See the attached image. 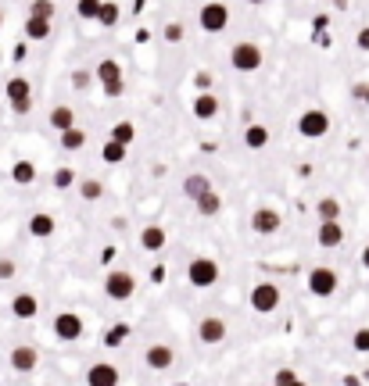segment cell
<instances>
[{
	"instance_id": "obj_1",
	"label": "cell",
	"mask_w": 369,
	"mask_h": 386,
	"mask_svg": "<svg viewBox=\"0 0 369 386\" xmlns=\"http://www.w3.org/2000/svg\"><path fill=\"white\" fill-rule=\"evenodd\" d=\"M280 300H283V293H280L276 283H269V279L255 283L251 293H248V304H251V311H258V315H273V311L280 308Z\"/></svg>"
},
{
	"instance_id": "obj_2",
	"label": "cell",
	"mask_w": 369,
	"mask_h": 386,
	"mask_svg": "<svg viewBox=\"0 0 369 386\" xmlns=\"http://www.w3.org/2000/svg\"><path fill=\"white\" fill-rule=\"evenodd\" d=\"M262 61H265V54H262L258 43H251V39L233 43V47H230V64H233L237 72H258Z\"/></svg>"
},
{
	"instance_id": "obj_3",
	"label": "cell",
	"mask_w": 369,
	"mask_h": 386,
	"mask_svg": "<svg viewBox=\"0 0 369 386\" xmlns=\"http://www.w3.org/2000/svg\"><path fill=\"white\" fill-rule=\"evenodd\" d=\"M187 283L197 286V290H208L219 283V261L215 257H194L187 265Z\"/></svg>"
},
{
	"instance_id": "obj_4",
	"label": "cell",
	"mask_w": 369,
	"mask_h": 386,
	"mask_svg": "<svg viewBox=\"0 0 369 386\" xmlns=\"http://www.w3.org/2000/svg\"><path fill=\"white\" fill-rule=\"evenodd\" d=\"M105 293H108V300H115V304H126V300L136 293V279H133V272H126V268L108 272V279H105Z\"/></svg>"
},
{
	"instance_id": "obj_5",
	"label": "cell",
	"mask_w": 369,
	"mask_h": 386,
	"mask_svg": "<svg viewBox=\"0 0 369 386\" xmlns=\"http://www.w3.org/2000/svg\"><path fill=\"white\" fill-rule=\"evenodd\" d=\"M298 133H301L305 140H323L326 133H330V115H326L323 107H309V111H301Z\"/></svg>"
},
{
	"instance_id": "obj_6",
	"label": "cell",
	"mask_w": 369,
	"mask_h": 386,
	"mask_svg": "<svg viewBox=\"0 0 369 386\" xmlns=\"http://www.w3.org/2000/svg\"><path fill=\"white\" fill-rule=\"evenodd\" d=\"M197 26L204 33H222L230 26V8L222 4V0H208V4L197 11Z\"/></svg>"
},
{
	"instance_id": "obj_7",
	"label": "cell",
	"mask_w": 369,
	"mask_h": 386,
	"mask_svg": "<svg viewBox=\"0 0 369 386\" xmlns=\"http://www.w3.org/2000/svg\"><path fill=\"white\" fill-rule=\"evenodd\" d=\"M230 336V326H226V318H219V315H204L197 322V340L204 343V347H219L222 340Z\"/></svg>"
},
{
	"instance_id": "obj_8",
	"label": "cell",
	"mask_w": 369,
	"mask_h": 386,
	"mask_svg": "<svg viewBox=\"0 0 369 386\" xmlns=\"http://www.w3.org/2000/svg\"><path fill=\"white\" fill-rule=\"evenodd\" d=\"M337 286H341V279H337V272L334 268H326V265H316L312 272H309V293L312 297H334L337 293Z\"/></svg>"
},
{
	"instance_id": "obj_9",
	"label": "cell",
	"mask_w": 369,
	"mask_h": 386,
	"mask_svg": "<svg viewBox=\"0 0 369 386\" xmlns=\"http://www.w3.org/2000/svg\"><path fill=\"white\" fill-rule=\"evenodd\" d=\"M87 326H83V318H79L75 311H61L54 315V336L57 340H65V343H75V340H83Z\"/></svg>"
},
{
	"instance_id": "obj_10",
	"label": "cell",
	"mask_w": 369,
	"mask_h": 386,
	"mask_svg": "<svg viewBox=\"0 0 369 386\" xmlns=\"http://www.w3.org/2000/svg\"><path fill=\"white\" fill-rule=\"evenodd\" d=\"M143 365H147L151 372H169L176 365V351L169 343H151V347L143 351Z\"/></svg>"
},
{
	"instance_id": "obj_11",
	"label": "cell",
	"mask_w": 369,
	"mask_h": 386,
	"mask_svg": "<svg viewBox=\"0 0 369 386\" xmlns=\"http://www.w3.org/2000/svg\"><path fill=\"white\" fill-rule=\"evenodd\" d=\"M118 383H122V372L111 361H93L87 369V386H118Z\"/></svg>"
},
{
	"instance_id": "obj_12",
	"label": "cell",
	"mask_w": 369,
	"mask_h": 386,
	"mask_svg": "<svg viewBox=\"0 0 369 386\" xmlns=\"http://www.w3.org/2000/svg\"><path fill=\"white\" fill-rule=\"evenodd\" d=\"M280 226H283V219H280L276 208H255V211H251V229H255L258 236H276Z\"/></svg>"
},
{
	"instance_id": "obj_13",
	"label": "cell",
	"mask_w": 369,
	"mask_h": 386,
	"mask_svg": "<svg viewBox=\"0 0 369 386\" xmlns=\"http://www.w3.org/2000/svg\"><path fill=\"white\" fill-rule=\"evenodd\" d=\"M8 365H11L18 376H26V372H33L36 365H39V351L33 347V343H18V347L8 354Z\"/></svg>"
},
{
	"instance_id": "obj_14",
	"label": "cell",
	"mask_w": 369,
	"mask_h": 386,
	"mask_svg": "<svg viewBox=\"0 0 369 386\" xmlns=\"http://www.w3.org/2000/svg\"><path fill=\"white\" fill-rule=\"evenodd\" d=\"M11 315H15L18 322L36 318V315H39V300H36V293H15V297H11Z\"/></svg>"
},
{
	"instance_id": "obj_15",
	"label": "cell",
	"mask_w": 369,
	"mask_h": 386,
	"mask_svg": "<svg viewBox=\"0 0 369 386\" xmlns=\"http://www.w3.org/2000/svg\"><path fill=\"white\" fill-rule=\"evenodd\" d=\"M316 240H319V247H323V250L341 247V243H344V226H341V222H319Z\"/></svg>"
},
{
	"instance_id": "obj_16",
	"label": "cell",
	"mask_w": 369,
	"mask_h": 386,
	"mask_svg": "<svg viewBox=\"0 0 369 386\" xmlns=\"http://www.w3.org/2000/svg\"><path fill=\"white\" fill-rule=\"evenodd\" d=\"M208 190H215V186H212V179L204 176V172H190V176L183 179V197H190V201L204 197Z\"/></svg>"
},
{
	"instance_id": "obj_17",
	"label": "cell",
	"mask_w": 369,
	"mask_h": 386,
	"mask_svg": "<svg viewBox=\"0 0 369 386\" xmlns=\"http://www.w3.org/2000/svg\"><path fill=\"white\" fill-rule=\"evenodd\" d=\"M219 97L215 93H197L194 97V118H201V122H212L215 115H219Z\"/></svg>"
},
{
	"instance_id": "obj_18",
	"label": "cell",
	"mask_w": 369,
	"mask_h": 386,
	"mask_svg": "<svg viewBox=\"0 0 369 386\" xmlns=\"http://www.w3.org/2000/svg\"><path fill=\"white\" fill-rule=\"evenodd\" d=\"M93 79L100 82V86H108V82H122V64L115 61V57H105L93 68Z\"/></svg>"
},
{
	"instance_id": "obj_19",
	"label": "cell",
	"mask_w": 369,
	"mask_h": 386,
	"mask_svg": "<svg viewBox=\"0 0 369 386\" xmlns=\"http://www.w3.org/2000/svg\"><path fill=\"white\" fill-rule=\"evenodd\" d=\"M54 229H57V222L51 219V214H44V211H36L33 219H29V232L36 236V240H47V236H54Z\"/></svg>"
},
{
	"instance_id": "obj_20",
	"label": "cell",
	"mask_w": 369,
	"mask_h": 386,
	"mask_svg": "<svg viewBox=\"0 0 369 386\" xmlns=\"http://www.w3.org/2000/svg\"><path fill=\"white\" fill-rule=\"evenodd\" d=\"M140 243H143V250H161L165 247V229L161 226H143L140 229Z\"/></svg>"
},
{
	"instance_id": "obj_21",
	"label": "cell",
	"mask_w": 369,
	"mask_h": 386,
	"mask_svg": "<svg viewBox=\"0 0 369 386\" xmlns=\"http://www.w3.org/2000/svg\"><path fill=\"white\" fill-rule=\"evenodd\" d=\"M244 143H248L251 150H265V147H269V129H265V125H248V129H244Z\"/></svg>"
},
{
	"instance_id": "obj_22",
	"label": "cell",
	"mask_w": 369,
	"mask_h": 386,
	"mask_svg": "<svg viewBox=\"0 0 369 386\" xmlns=\"http://www.w3.org/2000/svg\"><path fill=\"white\" fill-rule=\"evenodd\" d=\"M194 208L204 214V219H215V214L222 211V197H219L215 190H208V193H204V197H197V201H194Z\"/></svg>"
},
{
	"instance_id": "obj_23",
	"label": "cell",
	"mask_w": 369,
	"mask_h": 386,
	"mask_svg": "<svg viewBox=\"0 0 369 386\" xmlns=\"http://www.w3.org/2000/svg\"><path fill=\"white\" fill-rule=\"evenodd\" d=\"M72 125H75V111H72V107H51V129L69 133Z\"/></svg>"
},
{
	"instance_id": "obj_24",
	"label": "cell",
	"mask_w": 369,
	"mask_h": 386,
	"mask_svg": "<svg viewBox=\"0 0 369 386\" xmlns=\"http://www.w3.org/2000/svg\"><path fill=\"white\" fill-rule=\"evenodd\" d=\"M51 36V21L47 18H26V39H36V43H44Z\"/></svg>"
},
{
	"instance_id": "obj_25",
	"label": "cell",
	"mask_w": 369,
	"mask_h": 386,
	"mask_svg": "<svg viewBox=\"0 0 369 386\" xmlns=\"http://www.w3.org/2000/svg\"><path fill=\"white\" fill-rule=\"evenodd\" d=\"M11 179H15L18 186H33V183H36V165H33V161H15V165H11Z\"/></svg>"
},
{
	"instance_id": "obj_26",
	"label": "cell",
	"mask_w": 369,
	"mask_h": 386,
	"mask_svg": "<svg viewBox=\"0 0 369 386\" xmlns=\"http://www.w3.org/2000/svg\"><path fill=\"white\" fill-rule=\"evenodd\" d=\"M316 214H319V222H341V201L337 197H323L316 204Z\"/></svg>"
},
{
	"instance_id": "obj_27",
	"label": "cell",
	"mask_w": 369,
	"mask_h": 386,
	"mask_svg": "<svg viewBox=\"0 0 369 386\" xmlns=\"http://www.w3.org/2000/svg\"><path fill=\"white\" fill-rule=\"evenodd\" d=\"M29 97H33V86H29V79H8V104L29 100Z\"/></svg>"
},
{
	"instance_id": "obj_28",
	"label": "cell",
	"mask_w": 369,
	"mask_h": 386,
	"mask_svg": "<svg viewBox=\"0 0 369 386\" xmlns=\"http://www.w3.org/2000/svg\"><path fill=\"white\" fill-rule=\"evenodd\" d=\"M126 143H118V140H108L105 147H100V158H105L108 165H122V161H126Z\"/></svg>"
},
{
	"instance_id": "obj_29",
	"label": "cell",
	"mask_w": 369,
	"mask_h": 386,
	"mask_svg": "<svg viewBox=\"0 0 369 386\" xmlns=\"http://www.w3.org/2000/svg\"><path fill=\"white\" fill-rule=\"evenodd\" d=\"M57 140H61V147H65V150H83L87 147V133L79 125H72L69 133H57Z\"/></svg>"
},
{
	"instance_id": "obj_30",
	"label": "cell",
	"mask_w": 369,
	"mask_h": 386,
	"mask_svg": "<svg viewBox=\"0 0 369 386\" xmlns=\"http://www.w3.org/2000/svg\"><path fill=\"white\" fill-rule=\"evenodd\" d=\"M108 140H118V143L129 147V143L136 140V125H133V122H115L111 133H108Z\"/></svg>"
},
{
	"instance_id": "obj_31",
	"label": "cell",
	"mask_w": 369,
	"mask_h": 386,
	"mask_svg": "<svg viewBox=\"0 0 369 386\" xmlns=\"http://www.w3.org/2000/svg\"><path fill=\"white\" fill-rule=\"evenodd\" d=\"M100 8H105V0H75V15L83 21H97Z\"/></svg>"
},
{
	"instance_id": "obj_32",
	"label": "cell",
	"mask_w": 369,
	"mask_h": 386,
	"mask_svg": "<svg viewBox=\"0 0 369 386\" xmlns=\"http://www.w3.org/2000/svg\"><path fill=\"white\" fill-rule=\"evenodd\" d=\"M126 336H129V326L126 322H115V326H108V333H105V347H122Z\"/></svg>"
},
{
	"instance_id": "obj_33",
	"label": "cell",
	"mask_w": 369,
	"mask_h": 386,
	"mask_svg": "<svg viewBox=\"0 0 369 386\" xmlns=\"http://www.w3.org/2000/svg\"><path fill=\"white\" fill-rule=\"evenodd\" d=\"M79 197H83V201H100V197H105V183H100V179H83V183H79Z\"/></svg>"
},
{
	"instance_id": "obj_34",
	"label": "cell",
	"mask_w": 369,
	"mask_h": 386,
	"mask_svg": "<svg viewBox=\"0 0 369 386\" xmlns=\"http://www.w3.org/2000/svg\"><path fill=\"white\" fill-rule=\"evenodd\" d=\"M118 4L115 0H105V8H100V15H97V26H105V29H111V26H118Z\"/></svg>"
},
{
	"instance_id": "obj_35",
	"label": "cell",
	"mask_w": 369,
	"mask_h": 386,
	"mask_svg": "<svg viewBox=\"0 0 369 386\" xmlns=\"http://www.w3.org/2000/svg\"><path fill=\"white\" fill-rule=\"evenodd\" d=\"M29 15H33V18H47V21H54L57 8H54V0H33V4H29Z\"/></svg>"
},
{
	"instance_id": "obj_36",
	"label": "cell",
	"mask_w": 369,
	"mask_h": 386,
	"mask_svg": "<svg viewBox=\"0 0 369 386\" xmlns=\"http://www.w3.org/2000/svg\"><path fill=\"white\" fill-rule=\"evenodd\" d=\"M72 183H75V172H72L69 165H61V168L54 172V186H57V190H69Z\"/></svg>"
},
{
	"instance_id": "obj_37",
	"label": "cell",
	"mask_w": 369,
	"mask_h": 386,
	"mask_svg": "<svg viewBox=\"0 0 369 386\" xmlns=\"http://www.w3.org/2000/svg\"><path fill=\"white\" fill-rule=\"evenodd\" d=\"M161 36H165V43H183V36H187V29H183V21H169V26L161 29Z\"/></svg>"
},
{
	"instance_id": "obj_38",
	"label": "cell",
	"mask_w": 369,
	"mask_h": 386,
	"mask_svg": "<svg viewBox=\"0 0 369 386\" xmlns=\"http://www.w3.org/2000/svg\"><path fill=\"white\" fill-rule=\"evenodd\" d=\"M294 383H298V372H294V369H276L273 386H294Z\"/></svg>"
},
{
	"instance_id": "obj_39",
	"label": "cell",
	"mask_w": 369,
	"mask_h": 386,
	"mask_svg": "<svg viewBox=\"0 0 369 386\" xmlns=\"http://www.w3.org/2000/svg\"><path fill=\"white\" fill-rule=\"evenodd\" d=\"M194 82H197V90H201V93H212V82H215V75L201 68V72L194 75Z\"/></svg>"
},
{
	"instance_id": "obj_40",
	"label": "cell",
	"mask_w": 369,
	"mask_h": 386,
	"mask_svg": "<svg viewBox=\"0 0 369 386\" xmlns=\"http://www.w3.org/2000/svg\"><path fill=\"white\" fill-rule=\"evenodd\" d=\"M352 347H355L359 354H369V329H359V333L352 336Z\"/></svg>"
},
{
	"instance_id": "obj_41",
	"label": "cell",
	"mask_w": 369,
	"mask_h": 386,
	"mask_svg": "<svg viewBox=\"0 0 369 386\" xmlns=\"http://www.w3.org/2000/svg\"><path fill=\"white\" fill-rule=\"evenodd\" d=\"M122 93H126V79H122V82H108V86H105V97H111V100H115V97H122Z\"/></svg>"
},
{
	"instance_id": "obj_42",
	"label": "cell",
	"mask_w": 369,
	"mask_h": 386,
	"mask_svg": "<svg viewBox=\"0 0 369 386\" xmlns=\"http://www.w3.org/2000/svg\"><path fill=\"white\" fill-rule=\"evenodd\" d=\"M72 86H75V90H87V86H90V72H83V68L72 72Z\"/></svg>"
},
{
	"instance_id": "obj_43",
	"label": "cell",
	"mask_w": 369,
	"mask_h": 386,
	"mask_svg": "<svg viewBox=\"0 0 369 386\" xmlns=\"http://www.w3.org/2000/svg\"><path fill=\"white\" fill-rule=\"evenodd\" d=\"M11 111H15V115H29V111H33V97H29V100H18V104H11Z\"/></svg>"
},
{
	"instance_id": "obj_44",
	"label": "cell",
	"mask_w": 369,
	"mask_h": 386,
	"mask_svg": "<svg viewBox=\"0 0 369 386\" xmlns=\"http://www.w3.org/2000/svg\"><path fill=\"white\" fill-rule=\"evenodd\" d=\"M366 93H369V82H355V86H352V97H355V100L366 104Z\"/></svg>"
},
{
	"instance_id": "obj_45",
	"label": "cell",
	"mask_w": 369,
	"mask_h": 386,
	"mask_svg": "<svg viewBox=\"0 0 369 386\" xmlns=\"http://www.w3.org/2000/svg\"><path fill=\"white\" fill-rule=\"evenodd\" d=\"M15 275V261H8V257H0V279H11Z\"/></svg>"
},
{
	"instance_id": "obj_46",
	"label": "cell",
	"mask_w": 369,
	"mask_h": 386,
	"mask_svg": "<svg viewBox=\"0 0 369 386\" xmlns=\"http://www.w3.org/2000/svg\"><path fill=\"white\" fill-rule=\"evenodd\" d=\"M355 43H359V50H369V26H362V29H359Z\"/></svg>"
},
{
	"instance_id": "obj_47",
	"label": "cell",
	"mask_w": 369,
	"mask_h": 386,
	"mask_svg": "<svg viewBox=\"0 0 369 386\" xmlns=\"http://www.w3.org/2000/svg\"><path fill=\"white\" fill-rule=\"evenodd\" d=\"M362 265H366V272H369V247L362 250Z\"/></svg>"
},
{
	"instance_id": "obj_48",
	"label": "cell",
	"mask_w": 369,
	"mask_h": 386,
	"mask_svg": "<svg viewBox=\"0 0 369 386\" xmlns=\"http://www.w3.org/2000/svg\"><path fill=\"white\" fill-rule=\"evenodd\" d=\"M248 4H255V8H258V4H265V0H248Z\"/></svg>"
},
{
	"instance_id": "obj_49",
	"label": "cell",
	"mask_w": 369,
	"mask_h": 386,
	"mask_svg": "<svg viewBox=\"0 0 369 386\" xmlns=\"http://www.w3.org/2000/svg\"><path fill=\"white\" fill-rule=\"evenodd\" d=\"M294 386H309V383H301V379H298V383H294Z\"/></svg>"
},
{
	"instance_id": "obj_50",
	"label": "cell",
	"mask_w": 369,
	"mask_h": 386,
	"mask_svg": "<svg viewBox=\"0 0 369 386\" xmlns=\"http://www.w3.org/2000/svg\"><path fill=\"white\" fill-rule=\"evenodd\" d=\"M366 107H369V93H366Z\"/></svg>"
},
{
	"instance_id": "obj_51",
	"label": "cell",
	"mask_w": 369,
	"mask_h": 386,
	"mask_svg": "<svg viewBox=\"0 0 369 386\" xmlns=\"http://www.w3.org/2000/svg\"><path fill=\"white\" fill-rule=\"evenodd\" d=\"M0 26H4V15H0Z\"/></svg>"
},
{
	"instance_id": "obj_52",
	"label": "cell",
	"mask_w": 369,
	"mask_h": 386,
	"mask_svg": "<svg viewBox=\"0 0 369 386\" xmlns=\"http://www.w3.org/2000/svg\"><path fill=\"white\" fill-rule=\"evenodd\" d=\"M366 165H369V158H366Z\"/></svg>"
}]
</instances>
